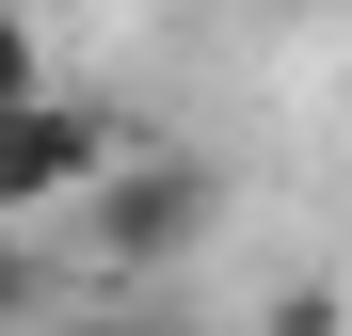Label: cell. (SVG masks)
<instances>
[{
  "label": "cell",
  "mask_w": 352,
  "mask_h": 336,
  "mask_svg": "<svg viewBox=\"0 0 352 336\" xmlns=\"http://www.w3.org/2000/svg\"><path fill=\"white\" fill-rule=\"evenodd\" d=\"M208 208H224L208 160H129V144H112V177H96L65 224H80V256H96V272H176V256L208 240Z\"/></svg>",
  "instance_id": "cell-1"
},
{
  "label": "cell",
  "mask_w": 352,
  "mask_h": 336,
  "mask_svg": "<svg viewBox=\"0 0 352 336\" xmlns=\"http://www.w3.org/2000/svg\"><path fill=\"white\" fill-rule=\"evenodd\" d=\"M96 177H112V112H80L65 80L0 96V224H65Z\"/></svg>",
  "instance_id": "cell-2"
},
{
  "label": "cell",
  "mask_w": 352,
  "mask_h": 336,
  "mask_svg": "<svg viewBox=\"0 0 352 336\" xmlns=\"http://www.w3.org/2000/svg\"><path fill=\"white\" fill-rule=\"evenodd\" d=\"M0 96H48V32H32V0H0Z\"/></svg>",
  "instance_id": "cell-3"
},
{
  "label": "cell",
  "mask_w": 352,
  "mask_h": 336,
  "mask_svg": "<svg viewBox=\"0 0 352 336\" xmlns=\"http://www.w3.org/2000/svg\"><path fill=\"white\" fill-rule=\"evenodd\" d=\"M0 240H16V224H0ZM16 304H32V272H16V256H0V320H16Z\"/></svg>",
  "instance_id": "cell-4"
}]
</instances>
